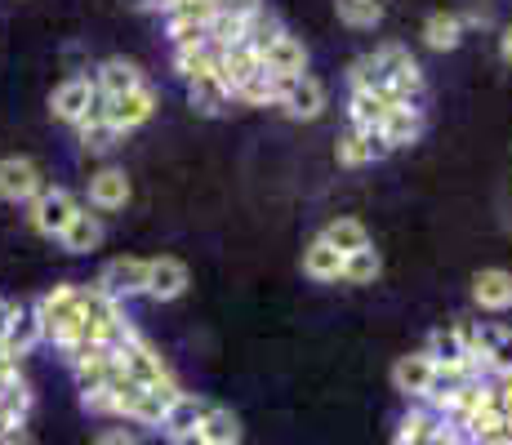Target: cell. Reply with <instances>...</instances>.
Instances as JSON below:
<instances>
[{"instance_id":"e0dca14e","label":"cell","mask_w":512,"mask_h":445,"mask_svg":"<svg viewBox=\"0 0 512 445\" xmlns=\"http://www.w3.org/2000/svg\"><path fill=\"white\" fill-rule=\"evenodd\" d=\"M379 134H383V143H388V147H410V143H419V134H423V116H419V107H415V103L392 107V112L383 116Z\"/></svg>"},{"instance_id":"ba28073f","label":"cell","mask_w":512,"mask_h":445,"mask_svg":"<svg viewBox=\"0 0 512 445\" xmlns=\"http://www.w3.org/2000/svg\"><path fill=\"white\" fill-rule=\"evenodd\" d=\"M94 103H98L94 81H85V76H67V81L54 89V98H49V112L67 125H81V116L90 112Z\"/></svg>"},{"instance_id":"d4e9b609","label":"cell","mask_w":512,"mask_h":445,"mask_svg":"<svg viewBox=\"0 0 512 445\" xmlns=\"http://www.w3.org/2000/svg\"><path fill=\"white\" fill-rule=\"evenodd\" d=\"M36 343H45L41 339V321H36V308H18L14 325H9V334H5V352L18 361V356H27Z\"/></svg>"},{"instance_id":"60d3db41","label":"cell","mask_w":512,"mask_h":445,"mask_svg":"<svg viewBox=\"0 0 512 445\" xmlns=\"http://www.w3.org/2000/svg\"><path fill=\"white\" fill-rule=\"evenodd\" d=\"M504 58H508V63H512V27H508V32H504Z\"/></svg>"},{"instance_id":"603a6c76","label":"cell","mask_w":512,"mask_h":445,"mask_svg":"<svg viewBox=\"0 0 512 445\" xmlns=\"http://www.w3.org/2000/svg\"><path fill=\"white\" fill-rule=\"evenodd\" d=\"M58 241H63L67 254H90V250L103 245V223H98V214H85L81 210L72 223L63 227V236H58Z\"/></svg>"},{"instance_id":"30bf717a","label":"cell","mask_w":512,"mask_h":445,"mask_svg":"<svg viewBox=\"0 0 512 445\" xmlns=\"http://www.w3.org/2000/svg\"><path fill=\"white\" fill-rule=\"evenodd\" d=\"M432 374H437V365L428 361V352H410V356H401V361L392 365V383H397V392L401 397H410V401L428 397Z\"/></svg>"},{"instance_id":"2e32d148","label":"cell","mask_w":512,"mask_h":445,"mask_svg":"<svg viewBox=\"0 0 512 445\" xmlns=\"http://www.w3.org/2000/svg\"><path fill=\"white\" fill-rule=\"evenodd\" d=\"M486 405H495V388L490 383H481V379H464L455 392H450V401H446V414L464 428V423L472 419L477 410H486Z\"/></svg>"},{"instance_id":"d6a6232c","label":"cell","mask_w":512,"mask_h":445,"mask_svg":"<svg viewBox=\"0 0 512 445\" xmlns=\"http://www.w3.org/2000/svg\"><path fill=\"white\" fill-rule=\"evenodd\" d=\"M334 9H339V18L348 27H374L383 18L379 0H334Z\"/></svg>"},{"instance_id":"74e56055","label":"cell","mask_w":512,"mask_h":445,"mask_svg":"<svg viewBox=\"0 0 512 445\" xmlns=\"http://www.w3.org/2000/svg\"><path fill=\"white\" fill-rule=\"evenodd\" d=\"M14 312H18V303H5V299H0V339H5L9 325H14Z\"/></svg>"},{"instance_id":"83f0119b","label":"cell","mask_w":512,"mask_h":445,"mask_svg":"<svg viewBox=\"0 0 512 445\" xmlns=\"http://www.w3.org/2000/svg\"><path fill=\"white\" fill-rule=\"evenodd\" d=\"M303 272H308L312 281H339L343 276V254L330 250V245L317 236V241L303 250Z\"/></svg>"},{"instance_id":"5b68a950","label":"cell","mask_w":512,"mask_h":445,"mask_svg":"<svg viewBox=\"0 0 512 445\" xmlns=\"http://www.w3.org/2000/svg\"><path fill=\"white\" fill-rule=\"evenodd\" d=\"M41 192H45V174L36 161H27V156H5V161H0V196H5V201L32 205Z\"/></svg>"},{"instance_id":"d590c367","label":"cell","mask_w":512,"mask_h":445,"mask_svg":"<svg viewBox=\"0 0 512 445\" xmlns=\"http://www.w3.org/2000/svg\"><path fill=\"white\" fill-rule=\"evenodd\" d=\"M81 401H85V410H90V414H116V401H112V392H107V388L81 392Z\"/></svg>"},{"instance_id":"277c9868","label":"cell","mask_w":512,"mask_h":445,"mask_svg":"<svg viewBox=\"0 0 512 445\" xmlns=\"http://www.w3.org/2000/svg\"><path fill=\"white\" fill-rule=\"evenodd\" d=\"M374 58H379V67H383V81H388V89L401 98V103H410V98L423 89V72H419V63L410 58V49H401V45H379L374 49Z\"/></svg>"},{"instance_id":"8fae6325","label":"cell","mask_w":512,"mask_h":445,"mask_svg":"<svg viewBox=\"0 0 512 445\" xmlns=\"http://www.w3.org/2000/svg\"><path fill=\"white\" fill-rule=\"evenodd\" d=\"M187 290V267L179 259H147V290L143 294H152L156 303H170V299H179V294Z\"/></svg>"},{"instance_id":"f35d334b","label":"cell","mask_w":512,"mask_h":445,"mask_svg":"<svg viewBox=\"0 0 512 445\" xmlns=\"http://www.w3.org/2000/svg\"><path fill=\"white\" fill-rule=\"evenodd\" d=\"M98 445H139V437H130V432H103Z\"/></svg>"},{"instance_id":"cb8c5ba5","label":"cell","mask_w":512,"mask_h":445,"mask_svg":"<svg viewBox=\"0 0 512 445\" xmlns=\"http://www.w3.org/2000/svg\"><path fill=\"white\" fill-rule=\"evenodd\" d=\"M321 241H326L330 250H339L343 259L370 250V232H366V223H357V219H334L326 232H321Z\"/></svg>"},{"instance_id":"d6986e66","label":"cell","mask_w":512,"mask_h":445,"mask_svg":"<svg viewBox=\"0 0 512 445\" xmlns=\"http://www.w3.org/2000/svg\"><path fill=\"white\" fill-rule=\"evenodd\" d=\"M125 201H130V178H125V170H98L90 178L94 210H125Z\"/></svg>"},{"instance_id":"4316f807","label":"cell","mask_w":512,"mask_h":445,"mask_svg":"<svg viewBox=\"0 0 512 445\" xmlns=\"http://www.w3.org/2000/svg\"><path fill=\"white\" fill-rule=\"evenodd\" d=\"M201 432L210 445H241V419L228 410V405H210V414L201 419Z\"/></svg>"},{"instance_id":"9c48e42d","label":"cell","mask_w":512,"mask_h":445,"mask_svg":"<svg viewBox=\"0 0 512 445\" xmlns=\"http://www.w3.org/2000/svg\"><path fill=\"white\" fill-rule=\"evenodd\" d=\"M281 107H285V116H294V121H317V116L326 112V85L308 72L294 76L281 94Z\"/></svg>"},{"instance_id":"ac0fdd59","label":"cell","mask_w":512,"mask_h":445,"mask_svg":"<svg viewBox=\"0 0 512 445\" xmlns=\"http://www.w3.org/2000/svg\"><path fill=\"white\" fill-rule=\"evenodd\" d=\"M27 414H32V388H27V379H14L9 388H0V437L5 432H23Z\"/></svg>"},{"instance_id":"6da1fadb","label":"cell","mask_w":512,"mask_h":445,"mask_svg":"<svg viewBox=\"0 0 512 445\" xmlns=\"http://www.w3.org/2000/svg\"><path fill=\"white\" fill-rule=\"evenodd\" d=\"M36 321H41L45 343L67 348V343L81 334V321H85L81 316V290H76V285H54V290L36 303Z\"/></svg>"},{"instance_id":"4fadbf2b","label":"cell","mask_w":512,"mask_h":445,"mask_svg":"<svg viewBox=\"0 0 512 445\" xmlns=\"http://www.w3.org/2000/svg\"><path fill=\"white\" fill-rule=\"evenodd\" d=\"M472 299L486 312H508L512 308V272L504 267H486V272L472 276Z\"/></svg>"},{"instance_id":"ffe728a7","label":"cell","mask_w":512,"mask_h":445,"mask_svg":"<svg viewBox=\"0 0 512 445\" xmlns=\"http://www.w3.org/2000/svg\"><path fill=\"white\" fill-rule=\"evenodd\" d=\"M210 405L214 401H205V397H192V392H179V401L165 410V437H179V432H196L201 428V419L210 414Z\"/></svg>"},{"instance_id":"e575fe53","label":"cell","mask_w":512,"mask_h":445,"mask_svg":"<svg viewBox=\"0 0 512 445\" xmlns=\"http://www.w3.org/2000/svg\"><path fill=\"white\" fill-rule=\"evenodd\" d=\"M481 365H486V370H495L499 379H508V374H512V334H499V343L481 356Z\"/></svg>"},{"instance_id":"9a60e30c","label":"cell","mask_w":512,"mask_h":445,"mask_svg":"<svg viewBox=\"0 0 512 445\" xmlns=\"http://www.w3.org/2000/svg\"><path fill=\"white\" fill-rule=\"evenodd\" d=\"M392 147L383 143L379 130H348L339 138V165H370V161H383Z\"/></svg>"},{"instance_id":"3957f363","label":"cell","mask_w":512,"mask_h":445,"mask_svg":"<svg viewBox=\"0 0 512 445\" xmlns=\"http://www.w3.org/2000/svg\"><path fill=\"white\" fill-rule=\"evenodd\" d=\"M76 214H81V201H76L67 187H45V192L32 201V214H27V219H32V227L41 236H63V227L72 223Z\"/></svg>"},{"instance_id":"8992f818","label":"cell","mask_w":512,"mask_h":445,"mask_svg":"<svg viewBox=\"0 0 512 445\" xmlns=\"http://www.w3.org/2000/svg\"><path fill=\"white\" fill-rule=\"evenodd\" d=\"M94 290H103L112 303H125L147 290V259H112L98 272Z\"/></svg>"},{"instance_id":"7a4b0ae2","label":"cell","mask_w":512,"mask_h":445,"mask_svg":"<svg viewBox=\"0 0 512 445\" xmlns=\"http://www.w3.org/2000/svg\"><path fill=\"white\" fill-rule=\"evenodd\" d=\"M112 352H116V361H121V370L130 374L139 388H165V383H174V374L165 370V361L152 352V343H143L134 330L125 334V339L116 343Z\"/></svg>"},{"instance_id":"f546056e","label":"cell","mask_w":512,"mask_h":445,"mask_svg":"<svg viewBox=\"0 0 512 445\" xmlns=\"http://www.w3.org/2000/svg\"><path fill=\"white\" fill-rule=\"evenodd\" d=\"M423 41L432 49H455L464 41V23H459V14H432L428 23H423Z\"/></svg>"},{"instance_id":"44dd1931","label":"cell","mask_w":512,"mask_h":445,"mask_svg":"<svg viewBox=\"0 0 512 445\" xmlns=\"http://www.w3.org/2000/svg\"><path fill=\"white\" fill-rule=\"evenodd\" d=\"M263 67L277 76H303L308 72V54H303V45L294 41L290 32H281L277 41L268 45V54H263Z\"/></svg>"},{"instance_id":"8d00e7d4","label":"cell","mask_w":512,"mask_h":445,"mask_svg":"<svg viewBox=\"0 0 512 445\" xmlns=\"http://www.w3.org/2000/svg\"><path fill=\"white\" fill-rule=\"evenodd\" d=\"M423 445H464V437H459V428H446V423H437V428H432V437L423 441Z\"/></svg>"},{"instance_id":"4dcf8cb0","label":"cell","mask_w":512,"mask_h":445,"mask_svg":"<svg viewBox=\"0 0 512 445\" xmlns=\"http://www.w3.org/2000/svg\"><path fill=\"white\" fill-rule=\"evenodd\" d=\"M192 107L201 116H219L228 107V89L214 81V76H201V81H192Z\"/></svg>"},{"instance_id":"ab89813d","label":"cell","mask_w":512,"mask_h":445,"mask_svg":"<svg viewBox=\"0 0 512 445\" xmlns=\"http://www.w3.org/2000/svg\"><path fill=\"white\" fill-rule=\"evenodd\" d=\"M170 445H210V441L201 432H179V437H170Z\"/></svg>"},{"instance_id":"7402d4cb","label":"cell","mask_w":512,"mask_h":445,"mask_svg":"<svg viewBox=\"0 0 512 445\" xmlns=\"http://www.w3.org/2000/svg\"><path fill=\"white\" fill-rule=\"evenodd\" d=\"M76 130H81V147H85V152H112V147L121 143V134H116L112 125H107V107H103V98H98L90 112L81 116V125H76Z\"/></svg>"},{"instance_id":"5bb4252c","label":"cell","mask_w":512,"mask_h":445,"mask_svg":"<svg viewBox=\"0 0 512 445\" xmlns=\"http://www.w3.org/2000/svg\"><path fill=\"white\" fill-rule=\"evenodd\" d=\"M139 85H147V81H143L139 63H130V58H107V63L98 67V76H94L98 98H121V94H130V89H139Z\"/></svg>"},{"instance_id":"7c38bea8","label":"cell","mask_w":512,"mask_h":445,"mask_svg":"<svg viewBox=\"0 0 512 445\" xmlns=\"http://www.w3.org/2000/svg\"><path fill=\"white\" fill-rule=\"evenodd\" d=\"M72 370H76V383H81V392H94V388H107V379L116 374V352L112 348H85L72 356Z\"/></svg>"},{"instance_id":"52a82bcc","label":"cell","mask_w":512,"mask_h":445,"mask_svg":"<svg viewBox=\"0 0 512 445\" xmlns=\"http://www.w3.org/2000/svg\"><path fill=\"white\" fill-rule=\"evenodd\" d=\"M103 107H107V125L125 138L130 130H139V125L152 121L156 94L147 85H139V89H130V94H121V98H103Z\"/></svg>"},{"instance_id":"836d02e7","label":"cell","mask_w":512,"mask_h":445,"mask_svg":"<svg viewBox=\"0 0 512 445\" xmlns=\"http://www.w3.org/2000/svg\"><path fill=\"white\" fill-rule=\"evenodd\" d=\"M379 254L374 250H361V254H348V259H343V276L339 281H348V285H370L374 276H379Z\"/></svg>"},{"instance_id":"1f68e13d","label":"cell","mask_w":512,"mask_h":445,"mask_svg":"<svg viewBox=\"0 0 512 445\" xmlns=\"http://www.w3.org/2000/svg\"><path fill=\"white\" fill-rule=\"evenodd\" d=\"M437 423H441V419H437L432 410H410L406 419H401L397 441H392V445H423V441L432 437V428H437Z\"/></svg>"},{"instance_id":"484cf974","label":"cell","mask_w":512,"mask_h":445,"mask_svg":"<svg viewBox=\"0 0 512 445\" xmlns=\"http://www.w3.org/2000/svg\"><path fill=\"white\" fill-rule=\"evenodd\" d=\"M392 112V103L383 94H366V89H352V103H348V116H352V130H379L383 116Z\"/></svg>"},{"instance_id":"f1b7e54d","label":"cell","mask_w":512,"mask_h":445,"mask_svg":"<svg viewBox=\"0 0 512 445\" xmlns=\"http://www.w3.org/2000/svg\"><path fill=\"white\" fill-rule=\"evenodd\" d=\"M174 72H179L187 85L201 81V76H214V49H210V41H205V45H179V49H174Z\"/></svg>"}]
</instances>
